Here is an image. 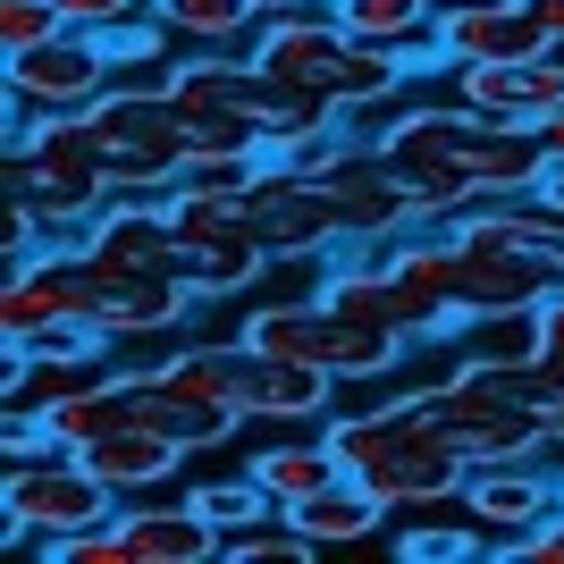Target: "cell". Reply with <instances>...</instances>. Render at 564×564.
<instances>
[{
    "mask_svg": "<svg viewBox=\"0 0 564 564\" xmlns=\"http://www.w3.org/2000/svg\"><path fill=\"white\" fill-rule=\"evenodd\" d=\"M329 447L346 455V471L362 489H379L388 506H438V497H464L471 480V455L430 397H397V404H371L354 422H329Z\"/></svg>",
    "mask_w": 564,
    "mask_h": 564,
    "instance_id": "1",
    "label": "cell"
},
{
    "mask_svg": "<svg viewBox=\"0 0 564 564\" xmlns=\"http://www.w3.org/2000/svg\"><path fill=\"white\" fill-rule=\"evenodd\" d=\"M253 68H270L279 85H295V94L312 101H362V94H397L404 59L397 51H371V43H354L346 25H337V9L321 0V9H286V18H261L253 34Z\"/></svg>",
    "mask_w": 564,
    "mask_h": 564,
    "instance_id": "2",
    "label": "cell"
},
{
    "mask_svg": "<svg viewBox=\"0 0 564 564\" xmlns=\"http://www.w3.org/2000/svg\"><path fill=\"white\" fill-rule=\"evenodd\" d=\"M471 135H480L471 101H455V110H404L379 135V161L404 177V194H413L422 219H464L471 203H489L480 177H471Z\"/></svg>",
    "mask_w": 564,
    "mask_h": 564,
    "instance_id": "3",
    "label": "cell"
},
{
    "mask_svg": "<svg viewBox=\"0 0 564 564\" xmlns=\"http://www.w3.org/2000/svg\"><path fill=\"white\" fill-rule=\"evenodd\" d=\"M169 236L186 253V279L203 295H236L270 270V245H261L245 194H219V186H177L169 194Z\"/></svg>",
    "mask_w": 564,
    "mask_h": 564,
    "instance_id": "4",
    "label": "cell"
},
{
    "mask_svg": "<svg viewBox=\"0 0 564 564\" xmlns=\"http://www.w3.org/2000/svg\"><path fill=\"white\" fill-rule=\"evenodd\" d=\"M101 522H118V489L85 455L59 447V455H43V464L9 471V531H0L9 547H25V540L59 547V540H76V531H101Z\"/></svg>",
    "mask_w": 564,
    "mask_h": 564,
    "instance_id": "5",
    "label": "cell"
},
{
    "mask_svg": "<svg viewBox=\"0 0 564 564\" xmlns=\"http://www.w3.org/2000/svg\"><path fill=\"white\" fill-rule=\"evenodd\" d=\"M430 404H438V422L464 438L471 471H480V464H531V455L547 447V422L522 404L514 371H480V362H464Z\"/></svg>",
    "mask_w": 564,
    "mask_h": 564,
    "instance_id": "6",
    "label": "cell"
},
{
    "mask_svg": "<svg viewBox=\"0 0 564 564\" xmlns=\"http://www.w3.org/2000/svg\"><path fill=\"white\" fill-rule=\"evenodd\" d=\"M110 43L101 34H51L43 51H18L9 59V118H76L110 101Z\"/></svg>",
    "mask_w": 564,
    "mask_h": 564,
    "instance_id": "7",
    "label": "cell"
},
{
    "mask_svg": "<svg viewBox=\"0 0 564 564\" xmlns=\"http://www.w3.org/2000/svg\"><path fill=\"white\" fill-rule=\"evenodd\" d=\"M118 540H127V564H212L228 531L194 506V489H143L118 506Z\"/></svg>",
    "mask_w": 564,
    "mask_h": 564,
    "instance_id": "8",
    "label": "cell"
},
{
    "mask_svg": "<svg viewBox=\"0 0 564 564\" xmlns=\"http://www.w3.org/2000/svg\"><path fill=\"white\" fill-rule=\"evenodd\" d=\"M455 94L471 101L497 127H531L564 110V51H540V59H480V68H455Z\"/></svg>",
    "mask_w": 564,
    "mask_h": 564,
    "instance_id": "9",
    "label": "cell"
},
{
    "mask_svg": "<svg viewBox=\"0 0 564 564\" xmlns=\"http://www.w3.org/2000/svg\"><path fill=\"white\" fill-rule=\"evenodd\" d=\"M337 397L329 362H286V354L236 346V413L245 422H321Z\"/></svg>",
    "mask_w": 564,
    "mask_h": 564,
    "instance_id": "10",
    "label": "cell"
},
{
    "mask_svg": "<svg viewBox=\"0 0 564 564\" xmlns=\"http://www.w3.org/2000/svg\"><path fill=\"white\" fill-rule=\"evenodd\" d=\"M556 51L540 34V18L522 0H464V9H438V59L447 68H480V59H540Z\"/></svg>",
    "mask_w": 564,
    "mask_h": 564,
    "instance_id": "11",
    "label": "cell"
},
{
    "mask_svg": "<svg viewBox=\"0 0 564 564\" xmlns=\"http://www.w3.org/2000/svg\"><path fill=\"white\" fill-rule=\"evenodd\" d=\"M455 506H464V522H480V531H489V547H514L522 531H540V522L556 514L564 497L547 489L531 464H480V471L464 480V497H455Z\"/></svg>",
    "mask_w": 564,
    "mask_h": 564,
    "instance_id": "12",
    "label": "cell"
},
{
    "mask_svg": "<svg viewBox=\"0 0 564 564\" xmlns=\"http://www.w3.org/2000/svg\"><path fill=\"white\" fill-rule=\"evenodd\" d=\"M118 397H127V388H118ZM76 455H85V464H94L101 480L118 489V506H127V497H143V489H169V480L186 471V455H194V447L127 413V422H110V430L94 438V447H76Z\"/></svg>",
    "mask_w": 564,
    "mask_h": 564,
    "instance_id": "13",
    "label": "cell"
},
{
    "mask_svg": "<svg viewBox=\"0 0 564 564\" xmlns=\"http://www.w3.org/2000/svg\"><path fill=\"white\" fill-rule=\"evenodd\" d=\"M85 312V279H76V253H34L9 270V295H0V337L25 346L43 321H68Z\"/></svg>",
    "mask_w": 564,
    "mask_h": 564,
    "instance_id": "14",
    "label": "cell"
},
{
    "mask_svg": "<svg viewBox=\"0 0 564 564\" xmlns=\"http://www.w3.org/2000/svg\"><path fill=\"white\" fill-rule=\"evenodd\" d=\"M337 25L371 51H397L404 68H422L438 51V0H329Z\"/></svg>",
    "mask_w": 564,
    "mask_h": 564,
    "instance_id": "15",
    "label": "cell"
},
{
    "mask_svg": "<svg viewBox=\"0 0 564 564\" xmlns=\"http://www.w3.org/2000/svg\"><path fill=\"white\" fill-rule=\"evenodd\" d=\"M295 531H304L312 547H354V540H371L379 522H388V497L379 489H362V480H337V489H312V497H295V506H279Z\"/></svg>",
    "mask_w": 564,
    "mask_h": 564,
    "instance_id": "16",
    "label": "cell"
},
{
    "mask_svg": "<svg viewBox=\"0 0 564 564\" xmlns=\"http://www.w3.org/2000/svg\"><path fill=\"white\" fill-rule=\"evenodd\" d=\"M245 471H253L279 506H295V497H312V489H337V480H346V455L329 447V422H321L312 438L295 430V438H279V447H261Z\"/></svg>",
    "mask_w": 564,
    "mask_h": 564,
    "instance_id": "17",
    "label": "cell"
},
{
    "mask_svg": "<svg viewBox=\"0 0 564 564\" xmlns=\"http://www.w3.org/2000/svg\"><path fill=\"white\" fill-rule=\"evenodd\" d=\"M236 346H253V354H286V362H329V295L321 304H261L236 321Z\"/></svg>",
    "mask_w": 564,
    "mask_h": 564,
    "instance_id": "18",
    "label": "cell"
},
{
    "mask_svg": "<svg viewBox=\"0 0 564 564\" xmlns=\"http://www.w3.org/2000/svg\"><path fill=\"white\" fill-rule=\"evenodd\" d=\"M540 304H506V312H471V337H464V362L480 371H531L540 362Z\"/></svg>",
    "mask_w": 564,
    "mask_h": 564,
    "instance_id": "19",
    "label": "cell"
},
{
    "mask_svg": "<svg viewBox=\"0 0 564 564\" xmlns=\"http://www.w3.org/2000/svg\"><path fill=\"white\" fill-rule=\"evenodd\" d=\"M152 18H161L177 43H203V51H228L236 34H261L253 0H152Z\"/></svg>",
    "mask_w": 564,
    "mask_h": 564,
    "instance_id": "20",
    "label": "cell"
},
{
    "mask_svg": "<svg viewBox=\"0 0 564 564\" xmlns=\"http://www.w3.org/2000/svg\"><path fill=\"white\" fill-rule=\"evenodd\" d=\"M312 556H321V547H312L286 514L245 522V531H228V540H219V564H312Z\"/></svg>",
    "mask_w": 564,
    "mask_h": 564,
    "instance_id": "21",
    "label": "cell"
},
{
    "mask_svg": "<svg viewBox=\"0 0 564 564\" xmlns=\"http://www.w3.org/2000/svg\"><path fill=\"white\" fill-rule=\"evenodd\" d=\"M194 506H203L219 531H245V522H270V514H279V497L261 489L253 471H236V480H203V489H194Z\"/></svg>",
    "mask_w": 564,
    "mask_h": 564,
    "instance_id": "22",
    "label": "cell"
},
{
    "mask_svg": "<svg viewBox=\"0 0 564 564\" xmlns=\"http://www.w3.org/2000/svg\"><path fill=\"white\" fill-rule=\"evenodd\" d=\"M51 34H68L51 0H0V59H18V51H43Z\"/></svg>",
    "mask_w": 564,
    "mask_h": 564,
    "instance_id": "23",
    "label": "cell"
},
{
    "mask_svg": "<svg viewBox=\"0 0 564 564\" xmlns=\"http://www.w3.org/2000/svg\"><path fill=\"white\" fill-rule=\"evenodd\" d=\"M404 556L413 564H430V556H480V547H489V531H480V522H464V531H447V522H422V531H404Z\"/></svg>",
    "mask_w": 564,
    "mask_h": 564,
    "instance_id": "24",
    "label": "cell"
},
{
    "mask_svg": "<svg viewBox=\"0 0 564 564\" xmlns=\"http://www.w3.org/2000/svg\"><path fill=\"white\" fill-rule=\"evenodd\" d=\"M59 9V25H76V34H110V25H127L135 9H152V0H51Z\"/></svg>",
    "mask_w": 564,
    "mask_h": 564,
    "instance_id": "25",
    "label": "cell"
},
{
    "mask_svg": "<svg viewBox=\"0 0 564 564\" xmlns=\"http://www.w3.org/2000/svg\"><path fill=\"white\" fill-rule=\"evenodd\" d=\"M506 556H522V564H564V506L540 522V531H522V540L506 547Z\"/></svg>",
    "mask_w": 564,
    "mask_h": 564,
    "instance_id": "26",
    "label": "cell"
},
{
    "mask_svg": "<svg viewBox=\"0 0 564 564\" xmlns=\"http://www.w3.org/2000/svg\"><path fill=\"white\" fill-rule=\"evenodd\" d=\"M522 9H531V18H540V34L564 51V0H522Z\"/></svg>",
    "mask_w": 564,
    "mask_h": 564,
    "instance_id": "27",
    "label": "cell"
},
{
    "mask_svg": "<svg viewBox=\"0 0 564 564\" xmlns=\"http://www.w3.org/2000/svg\"><path fill=\"white\" fill-rule=\"evenodd\" d=\"M540 152H547V161H564V110L540 118Z\"/></svg>",
    "mask_w": 564,
    "mask_h": 564,
    "instance_id": "28",
    "label": "cell"
},
{
    "mask_svg": "<svg viewBox=\"0 0 564 564\" xmlns=\"http://www.w3.org/2000/svg\"><path fill=\"white\" fill-rule=\"evenodd\" d=\"M540 203H547V212H564V161H547V177H540Z\"/></svg>",
    "mask_w": 564,
    "mask_h": 564,
    "instance_id": "29",
    "label": "cell"
},
{
    "mask_svg": "<svg viewBox=\"0 0 564 564\" xmlns=\"http://www.w3.org/2000/svg\"><path fill=\"white\" fill-rule=\"evenodd\" d=\"M261 18H286V9H321V0H253Z\"/></svg>",
    "mask_w": 564,
    "mask_h": 564,
    "instance_id": "30",
    "label": "cell"
},
{
    "mask_svg": "<svg viewBox=\"0 0 564 564\" xmlns=\"http://www.w3.org/2000/svg\"><path fill=\"white\" fill-rule=\"evenodd\" d=\"M438 9H464V0H438Z\"/></svg>",
    "mask_w": 564,
    "mask_h": 564,
    "instance_id": "31",
    "label": "cell"
}]
</instances>
